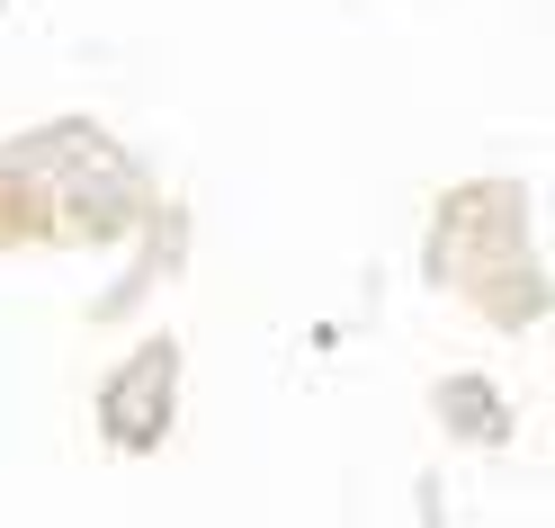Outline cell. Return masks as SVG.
<instances>
[{
  "label": "cell",
  "instance_id": "cell-1",
  "mask_svg": "<svg viewBox=\"0 0 555 528\" xmlns=\"http://www.w3.org/2000/svg\"><path fill=\"white\" fill-rule=\"evenodd\" d=\"M170 349L153 340L144 359H134V376H117L108 385V439H126V448H153L162 439V421H170Z\"/></svg>",
  "mask_w": 555,
  "mask_h": 528
}]
</instances>
